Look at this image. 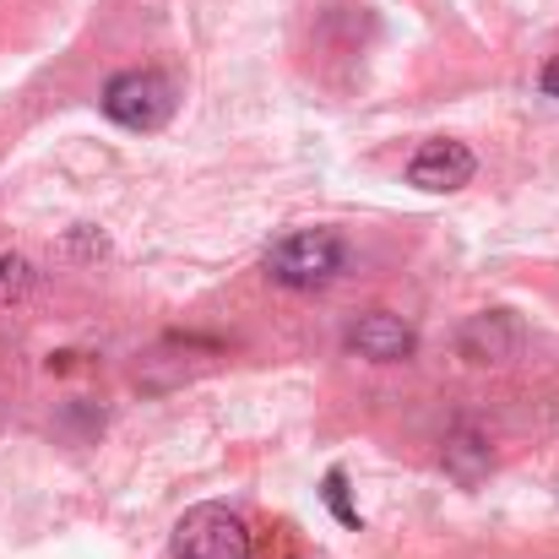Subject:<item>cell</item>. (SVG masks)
<instances>
[{
  "mask_svg": "<svg viewBox=\"0 0 559 559\" xmlns=\"http://www.w3.org/2000/svg\"><path fill=\"white\" fill-rule=\"evenodd\" d=\"M343 261H348V245L332 228H294L266 250V272L283 288H321L343 272Z\"/></svg>",
  "mask_w": 559,
  "mask_h": 559,
  "instance_id": "6da1fadb",
  "label": "cell"
},
{
  "mask_svg": "<svg viewBox=\"0 0 559 559\" xmlns=\"http://www.w3.org/2000/svg\"><path fill=\"white\" fill-rule=\"evenodd\" d=\"M104 115L126 131H158L175 115V82L158 71H120L104 87Z\"/></svg>",
  "mask_w": 559,
  "mask_h": 559,
  "instance_id": "7a4b0ae2",
  "label": "cell"
},
{
  "mask_svg": "<svg viewBox=\"0 0 559 559\" xmlns=\"http://www.w3.org/2000/svg\"><path fill=\"white\" fill-rule=\"evenodd\" d=\"M180 559H250V527L228 506H195L175 527Z\"/></svg>",
  "mask_w": 559,
  "mask_h": 559,
  "instance_id": "3957f363",
  "label": "cell"
},
{
  "mask_svg": "<svg viewBox=\"0 0 559 559\" xmlns=\"http://www.w3.org/2000/svg\"><path fill=\"white\" fill-rule=\"evenodd\" d=\"M522 343H527V332H522V321L511 310H478L456 332V354L467 365H495V370L522 359Z\"/></svg>",
  "mask_w": 559,
  "mask_h": 559,
  "instance_id": "277c9868",
  "label": "cell"
},
{
  "mask_svg": "<svg viewBox=\"0 0 559 559\" xmlns=\"http://www.w3.org/2000/svg\"><path fill=\"white\" fill-rule=\"evenodd\" d=\"M348 348H354L359 359H370V365H402V359H413L418 337H413V326H407L402 316H391V310H370V316H359V321H354Z\"/></svg>",
  "mask_w": 559,
  "mask_h": 559,
  "instance_id": "5b68a950",
  "label": "cell"
},
{
  "mask_svg": "<svg viewBox=\"0 0 559 559\" xmlns=\"http://www.w3.org/2000/svg\"><path fill=\"white\" fill-rule=\"evenodd\" d=\"M473 175H478V158L462 142H424L407 164V186L418 190H462Z\"/></svg>",
  "mask_w": 559,
  "mask_h": 559,
  "instance_id": "8992f818",
  "label": "cell"
},
{
  "mask_svg": "<svg viewBox=\"0 0 559 559\" xmlns=\"http://www.w3.org/2000/svg\"><path fill=\"white\" fill-rule=\"evenodd\" d=\"M440 462H445V473H451L462 489L484 484V478H489V467H495V456H489V440H484L473 424H456V429L445 435V445H440Z\"/></svg>",
  "mask_w": 559,
  "mask_h": 559,
  "instance_id": "52a82bcc",
  "label": "cell"
},
{
  "mask_svg": "<svg viewBox=\"0 0 559 559\" xmlns=\"http://www.w3.org/2000/svg\"><path fill=\"white\" fill-rule=\"evenodd\" d=\"M321 500L332 506V516H337L343 527H359V506L348 500V473H343V467H332V473L321 478Z\"/></svg>",
  "mask_w": 559,
  "mask_h": 559,
  "instance_id": "ba28073f",
  "label": "cell"
},
{
  "mask_svg": "<svg viewBox=\"0 0 559 559\" xmlns=\"http://www.w3.org/2000/svg\"><path fill=\"white\" fill-rule=\"evenodd\" d=\"M33 288V266L22 255H0V305H16Z\"/></svg>",
  "mask_w": 559,
  "mask_h": 559,
  "instance_id": "9c48e42d",
  "label": "cell"
},
{
  "mask_svg": "<svg viewBox=\"0 0 559 559\" xmlns=\"http://www.w3.org/2000/svg\"><path fill=\"white\" fill-rule=\"evenodd\" d=\"M538 87H544L549 98H559V55H555V60H549V66H544V76H538Z\"/></svg>",
  "mask_w": 559,
  "mask_h": 559,
  "instance_id": "30bf717a",
  "label": "cell"
}]
</instances>
